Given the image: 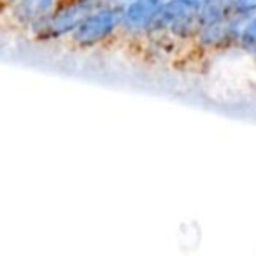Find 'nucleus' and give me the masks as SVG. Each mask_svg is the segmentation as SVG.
<instances>
[{
	"label": "nucleus",
	"instance_id": "1",
	"mask_svg": "<svg viewBox=\"0 0 256 256\" xmlns=\"http://www.w3.org/2000/svg\"><path fill=\"white\" fill-rule=\"evenodd\" d=\"M121 22V9L104 8L92 11L74 30V40L79 46H95L106 40Z\"/></svg>",
	"mask_w": 256,
	"mask_h": 256
},
{
	"label": "nucleus",
	"instance_id": "2",
	"mask_svg": "<svg viewBox=\"0 0 256 256\" xmlns=\"http://www.w3.org/2000/svg\"><path fill=\"white\" fill-rule=\"evenodd\" d=\"M92 11V0H72V2H67L64 6L58 4V8L37 25H40L42 32L50 34L53 37H60L74 32Z\"/></svg>",
	"mask_w": 256,
	"mask_h": 256
},
{
	"label": "nucleus",
	"instance_id": "3",
	"mask_svg": "<svg viewBox=\"0 0 256 256\" xmlns=\"http://www.w3.org/2000/svg\"><path fill=\"white\" fill-rule=\"evenodd\" d=\"M165 0H132L124 9H121L120 25L130 32H142L154 25Z\"/></svg>",
	"mask_w": 256,
	"mask_h": 256
},
{
	"label": "nucleus",
	"instance_id": "4",
	"mask_svg": "<svg viewBox=\"0 0 256 256\" xmlns=\"http://www.w3.org/2000/svg\"><path fill=\"white\" fill-rule=\"evenodd\" d=\"M232 32L240 48L256 53V11L238 12L237 18H232Z\"/></svg>",
	"mask_w": 256,
	"mask_h": 256
},
{
	"label": "nucleus",
	"instance_id": "5",
	"mask_svg": "<svg viewBox=\"0 0 256 256\" xmlns=\"http://www.w3.org/2000/svg\"><path fill=\"white\" fill-rule=\"evenodd\" d=\"M16 16L26 23H40L46 16H50L62 0H18L16 2Z\"/></svg>",
	"mask_w": 256,
	"mask_h": 256
},
{
	"label": "nucleus",
	"instance_id": "6",
	"mask_svg": "<svg viewBox=\"0 0 256 256\" xmlns=\"http://www.w3.org/2000/svg\"><path fill=\"white\" fill-rule=\"evenodd\" d=\"M176 4L181 6L184 11L188 12H198V9L206 4L207 0H174Z\"/></svg>",
	"mask_w": 256,
	"mask_h": 256
},
{
	"label": "nucleus",
	"instance_id": "7",
	"mask_svg": "<svg viewBox=\"0 0 256 256\" xmlns=\"http://www.w3.org/2000/svg\"><path fill=\"white\" fill-rule=\"evenodd\" d=\"M235 11L237 12L256 11V0H237L235 2Z\"/></svg>",
	"mask_w": 256,
	"mask_h": 256
},
{
	"label": "nucleus",
	"instance_id": "8",
	"mask_svg": "<svg viewBox=\"0 0 256 256\" xmlns=\"http://www.w3.org/2000/svg\"><path fill=\"white\" fill-rule=\"evenodd\" d=\"M11 2H18V0H11Z\"/></svg>",
	"mask_w": 256,
	"mask_h": 256
}]
</instances>
